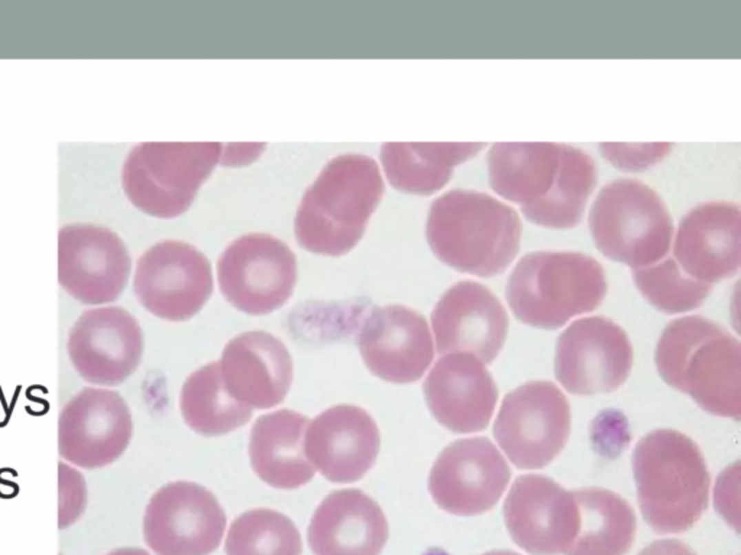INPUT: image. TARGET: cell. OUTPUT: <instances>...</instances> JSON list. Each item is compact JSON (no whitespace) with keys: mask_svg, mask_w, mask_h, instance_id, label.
Wrapping results in <instances>:
<instances>
[{"mask_svg":"<svg viewBox=\"0 0 741 555\" xmlns=\"http://www.w3.org/2000/svg\"><path fill=\"white\" fill-rule=\"evenodd\" d=\"M427 241L439 261L463 274L495 276L516 259L521 221L514 208L478 191H449L433 202Z\"/></svg>","mask_w":741,"mask_h":555,"instance_id":"obj_1","label":"cell"},{"mask_svg":"<svg viewBox=\"0 0 741 555\" xmlns=\"http://www.w3.org/2000/svg\"><path fill=\"white\" fill-rule=\"evenodd\" d=\"M384 195L377 162L365 155H340L323 168L297 210L294 233L303 249L342 256L362 239Z\"/></svg>","mask_w":741,"mask_h":555,"instance_id":"obj_2","label":"cell"},{"mask_svg":"<svg viewBox=\"0 0 741 555\" xmlns=\"http://www.w3.org/2000/svg\"><path fill=\"white\" fill-rule=\"evenodd\" d=\"M656 366L669 387L709 414L740 418L741 346L718 324L693 316L672 321L658 343Z\"/></svg>","mask_w":741,"mask_h":555,"instance_id":"obj_3","label":"cell"},{"mask_svg":"<svg viewBox=\"0 0 741 555\" xmlns=\"http://www.w3.org/2000/svg\"><path fill=\"white\" fill-rule=\"evenodd\" d=\"M641 515L658 534H682L708 506L709 472L693 441L675 430H656L633 454Z\"/></svg>","mask_w":741,"mask_h":555,"instance_id":"obj_4","label":"cell"},{"mask_svg":"<svg viewBox=\"0 0 741 555\" xmlns=\"http://www.w3.org/2000/svg\"><path fill=\"white\" fill-rule=\"evenodd\" d=\"M607 295L603 266L578 252L525 254L507 282V303L520 321L554 330L594 311Z\"/></svg>","mask_w":741,"mask_h":555,"instance_id":"obj_5","label":"cell"},{"mask_svg":"<svg viewBox=\"0 0 741 555\" xmlns=\"http://www.w3.org/2000/svg\"><path fill=\"white\" fill-rule=\"evenodd\" d=\"M595 245L605 258L632 266H650L671 249L674 224L660 198L637 179L608 182L589 215Z\"/></svg>","mask_w":741,"mask_h":555,"instance_id":"obj_6","label":"cell"},{"mask_svg":"<svg viewBox=\"0 0 741 555\" xmlns=\"http://www.w3.org/2000/svg\"><path fill=\"white\" fill-rule=\"evenodd\" d=\"M222 152L215 142L140 144L125 161L123 191L136 208L152 217H178L194 202Z\"/></svg>","mask_w":741,"mask_h":555,"instance_id":"obj_7","label":"cell"},{"mask_svg":"<svg viewBox=\"0 0 741 555\" xmlns=\"http://www.w3.org/2000/svg\"><path fill=\"white\" fill-rule=\"evenodd\" d=\"M571 408L550 382H529L510 392L494 424V435L507 457L523 470L552 463L567 443Z\"/></svg>","mask_w":741,"mask_h":555,"instance_id":"obj_8","label":"cell"},{"mask_svg":"<svg viewBox=\"0 0 741 555\" xmlns=\"http://www.w3.org/2000/svg\"><path fill=\"white\" fill-rule=\"evenodd\" d=\"M219 287L236 309L251 316L269 314L286 304L297 282V259L277 237L242 236L227 246L218 262Z\"/></svg>","mask_w":741,"mask_h":555,"instance_id":"obj_9","label":"cell"},{"mask_svg":"<svg viewBox=\"0 0 741 555\" xmlns=\"http://www.w3.org/2000/svg\"><path fill=\"white\" fill-rule=\"evenodd\" d=\"M226 515L218 497L193 481L156 490L144 515V539L155 555H210L222 544Z\"/></svg>","mask_w":741,"mask_h":555,"instance_id":"obj_10","label":"cell"},{"mask_svg":"<svg viewBox=\"0 0 741 555\" xmlns=\"http://www.w3.org/2000/svg\"><path fill=\"white\" fill-rule=\"evenodd\" d=\"M134 290L138 301L155 317L187 321L200 312L213 292L211 266L194 246L164 240L139 258Z\"/></svg>","mask_w":741,"mask_h":555,"instance_id":"obj_11","label":"cell"},{"mask_svg":"<svg viewBox=\"0 0 741 555\" xmlns=\"http://www.w3.org/2000/svg\"><path fill=\"white\" fill-rule=\"evenodd\" d=\"M633 367V346L618 324L603 317L572 323L558 340L554 375L574 395L608 393Z\"/></svg>","mask_w":741,"mask_h":555,"instance_id":"obj_12","label":"cell"},{"mask_svg":"<svg viewBox=\"0 0 741 555\" xmlns=\"http://www.w3.org/2000/svg\"><path fill=\"white\" fill-rule=\"evenodd\" d=\"M134 434L132 415L123 398L106 388H83L59 417V451L67 463L102 468L126 451Z\"/></svg>","mask_w":741,"mask_h":555,"instance_id":"obj_13","label":"cell"},{"mask_svg":"<svg viewBox=\"0 0 741 555\" xmlns=\"http://www.w3.org/2000/svg\"><path fill=\"white\" fill-rule=\"evenodd\" d=\"M144 353L138 320L121 307L84 311L71 327L67 354L74 370L97 388H112L135 373Z\"/></svg>","mask_w":741,"mask_h":555,"instance_id":"obj_14","label":"cell"},{"mask_svg":"<svg viewBox=\"0 0 741 555\" xmlns=\"http://www.w3.org/2000/svg\"><path fill=\"white\" fill-rule=\"evenodd\" d=\"M510 477L507 461L490 439L465 438L439 454L429 476V490L440 509L474 516L497 505Z\"/></svg>","mask_w":741,"mask_h":555,"instance_id":"obj_15","label":"cell"},{"mask_svg":"<svg viewBox=\"0 0 741 555\" xmlns=\"http://www.w3.org/2000/svg\"><path fill=\"white\" fill-rule=\"evenodd\" d=\"M131 274L122 239L93 224H71L59 236V282L74 300L87 305L116 301Z\"/></svg>","mask_w":741,"mask_h":555,"instance_id":"obj_16","label":"cell"},{"mask_svg":"<svg viewBox=\"0 0 741 555\" xmlns=\"http://www.w3.org/2000/svg\"><path fill=\"white\" fill-rule=\"evenodd\" d=\"M504 521L512 541L532 555H565L579 532L574 492L539 475L514 481L504 503Z\"/></svg>","mask_w":741,"mask_h":555,"instance_id":"obj_17","label":"cell"},{"mask_svg":"<svg viewBox=\"0 0 741 555\" xmlns=\"http://www.w3.org/2000/svg\"><path fill=\"white\" fill-rule=\"evenodd\" d=\"M432 327L440 354L468 353L488 364L504 347L508 317L488 288L463 281L441 295L432 312Z\"/></svg>","mask_w":741,"mask_h":555,"instance_id":"obj_18","label":"cell"},{"mask_svg":"<svg viewBox=\"0 0 741 555\" xmlns=\"http://www.w3.org/2000/svg\"><path fill=\"white\" fill-rule=\"evenodd\" d=\"M358 346L370 373L391 383L417 382L435 358L429 324L403 305L370 311L358 334Z\"/></svg>","mask_w":741,"mask_h":555,"instance_id":"obj_19","label":"cell"},{"mask_svg":"<svg viewBox=\"0 0 741 555\" xmlns=\"http://www.w3.org/2000/svg\"><path fill=\"white\" fill-rule=\"evenodd\" d=\"M381 446L378 425L355 405L323 411L306 431L304 451L311 466L332 483H355L373 468Z\"/></svg>","mask_w":741,"mask_h":555,"instance_id":"obj_20","label":"cell"},{"mask_svg":"<svg viewBox=\"0 0 741 555\" xmlns=\"http://www.w3.org/2000/svg\"><path fill=\"white\" fill-rule=\"evenodd\" d=\"M424 398L445 428L468 434L487 428L498 391L483 363L468 353L445 354L426 378Z\"/></svg>","mask_w":741,"mask_h":555,"instance_id":"obj_21","label":"cell"},{"mask_svg":"<svg viewBox=\"0 0 741 555\" xmlns=\"http://www.w3.org/2000/svg\"><path fill=\"white\" fill-rule=\"evenodd\" d=\"M674 253L682 272L712 285L734 276L741 263V213L733 203L696 206L679 223Z\"/></svg>","mask_w":741,"mask_h":555,"instance_id":"obj_22","label":"cell"},{"mask_svg":"<svg viewBox=\"0 0 741 555\" xmlns=\"http://www.w3.org/2000/svg\"><path fill=\"white\" fill-rule=\"evenodd\" d=\"M219 364L227 392L251 409L282 404L291 388V356L282 341L267 331H248L232 338Z\"/></svg>","mask_w":741,"mask_h":555,"instance_id":"obj_23","label":"cell"},{"mask_svg":"<svg viewBox=\"0 0 741 555\" xmlns=\"http://www.w3.org/2000/svg\"><path fill=\"white\" fill-rule=\"evenodd\" d=\"M388 535V521L373 497L342 489L317 506L307 541L313 555H381Z\"/></svg>","mask_w":741,"mask_h":555,"instance_id":"obj_24","label":"cell"},{"mask_svg":"<svg viewBox=\"0 0 741 555\" xmlns=\"http://www.w3.org/2000/svg\"><path fill=\"white\" fill-rule=\"evenodd\" d=\"M309 420L291 409H280L255 421L249 459L255 475L275 489H298L315 477L316 468L304 451Z\"/></svg>","mask_w":741,"mask_h":555,"instance_id":"obj_25","label":"cell"},{"mask_svg":"<svg viewBox=\"0 0 741 555\" xmlns=\"http://www.w3.org/2000/svg\"><path fill=\"white\" fill-rule=\"evenodd\" d=\"M562 144H495L488 153L491 188L505 200L530 206L552 190Z\"/></svg>","mask_w":741,"mask_h":555,"instance_id":"obj_26","label":"cell"},{"mask_svg":"<svg viewBox=\"0 0 741 555\" xmlns=\"http://www.w3.org/2000/svg\"><path fill=\"white\" fill-rule=\"evenodd\" d=\"M483 144H384L381 162L398 191L429 195L441 190L453 168L471 160Z\"/></svg>","mask_w":741,"mask_h":555,"instance_id":"obj_27","label":"cell"},{"mask_svg":"<svg viewBox=\"0 0 741 555\" xmlns=\"http://www.w3.org/2000/svg\"><path fill=\"white\" fill-rule=\"evenodd\" d=\"M579 532L565 555H625L633 547L637 522L632 506L607 489L574 490Z\"/></svg>","mask_w":741,"mask_h":555,"instance_id":"obj_28","label":"cell"},{"mask_svg":"<svg viewBox=\"0 0 741 555\" xmlns=\"http://www.w3.org/2000/svg\"><path fill=\"white\" fill-rule=\"evenodd\" d=\"M596 185V166L591 156L574 146H561L559 171L552 190L541 200L521 207L532 223L547 229H572L582 220Z\"/></svg>","mask_w":741,"mask_h":555,"instance_id":"obj_29","label":"cell"},{"mask_svg":"<svg viewBox=\"0 0 741 555\" xmlns=\"http://www.w3.org/2000/svg\"><path fill=\"white\" fill-rule=\"evenodd\" d=\"M180 409L185 424L205 437L229 434L252 418V409L227 392L219 362L197 369L184 382Z\"/></svg>","mask_w":741,"mask_h":555,"instance_id":"obj_30","label":"cell"},{"mask_svg":"<svg viewBox=\"0 0 741 555\" xmlns=\"http://www.w3.org/2000/svg\"><path fill=\"white\" fill-rule=\"evenodd\" d=\"M226 555H302L303 543L294 522L273 509L239 515L226 535Z\"/></svg>","mask_w":741,"mask_h":555,"instance_id":"obj_31","label":"cell"},{"mask_svg":"<svg viewBox=\"0 0 741 555\" xmlns=\"http://www.w3.org/2000/svg\"><path fill=\"white\" fill-rule=\"evenodd\" d=\"M634 283L646 300L666 314H678L701 307L712 285L683 275L675 259H665L633 270Z\"/></svg>","mask_w":741,"mask_h":555,"instance_id":"obj_32","label":"cell"},{"mask_svg":"<svg viewBox=\"0 0 741 555\" xmlns=\"http://www.w3.org/2000/svg\"><path fill=\"white\" fill-rule=\"evenodd\" d=\"M671 148V144H603L601 153L623 171H641L662 161Z\"/></svg>","mask_w":741,"mask_h":555,"instance_id":"obj_33","label":"cell"},{"mask_svg":"<svg viewBox=\"0 0 741 555\" xmlns=\"http://www.w3.org/2000/svg\"><path fill=\"white\" fill-rule=\"evenodd\" d=\"M638 555H696L692 548L679 539H659L649 544Z\"/></svg>","mask_w":741,"mask_h":555,"instance_id":"obj_34","label":"cell"},{"mask_svg":"<svg viewBox=\"0 0 741 555\" xmlns=\"http://www.w3.org/2000/svg\"><path fill=\"white\" fill-rule=\"evenodd\" d=\"M106 555H151V554L142 548H118V549L110 551Z\"/></svg>","mask_w":741,"mask_h":555,"instance_id":"obj_35","label":"cell"},{"mask_svg":"<svg viewBox=\"0 0 741 555\" xmlns=\"http://www.w3.org/2000/svg\"><path fill=\"white\" fill-rule=\"evenodd\" d=\"M482 555H520V554L516 551H510V549H495V551H490Z\"/></svg>","mask_w":741,"mask_h":555,"instance_id":"obj_36","label":"cell"}]
</instances>
